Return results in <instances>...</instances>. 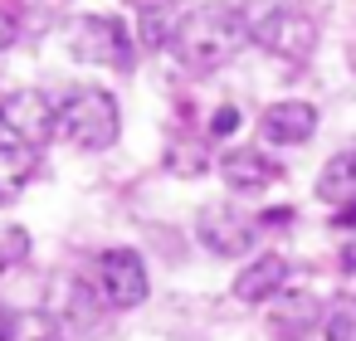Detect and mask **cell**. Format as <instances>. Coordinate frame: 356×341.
<instances>
[{"instance_id":"obj_1","label":"cell","mask_w":356,"mask_h":341,"mask_svg":"<svg viewBox=\"0 0 356 341\" xmlns=\"http://www.w3.org/2000/svg\"><path fill=\"white\" fill-rule=\"evenodd\" d=\"M244 44H249V20H244V10L225 6V0H210V6L186 10L181 25H176V40H171L176 59L186 69H195V74L225 69Z\"/></svg>"},{"instance_id":"obj_15","label":"cell","mask_w":356,"mask_h":341,"mask_svg":"<svg viewBox=\"0 0 356 341\" xmlns=\"http://www.w3.org/2000/svg\"><path fill=\"white\" fill-rule=\"evenodd\" d=\"M322 341H356V302H341L322 317Z\"/></svg>"},{"instance_id":"obj_14","label":"cell","mask_w":356,"mask_h":341,"mask_svg":"<svg viewBox=\"0 0 356 341\" xmlns=\"http://www.w3.org/2000/svg\"><path fill=\"white\" fill-rule=\"evenodd\" d=\"M210 161H205V147H195V142H176L171 151H166V171L171 176H200Z\"/></svg>"},{"instance_id":"obj_17","label":"cell","mask_w":356,"mask_h":341,"mask_svg":"<svg viewBox=\"0 0 356 341\" xmlns=\"http://www.w3.org/2000/svg\"><path fill=\"white\" fill-rule=\"evenodd\" d=\"M15 35H20V25H15V15H10V10H0V54H6V49L15 44Z\"/></svg>"},{"instance_id":"obj_22","label":"cell","mask_w":356,"mask_h":341,"mask_svg":"<svg viewBox=\"0 0 356 341\" xmlns=\"http://www.w3.org/2000/svg\"><path fill=\"white\" fill-rule=\"evenodd\" d=\"M15 147H20V142L6 132V122H0V156H6V151H15Z\"/></svg>"},{"instance_id":"obj_13","label":"cell","mask_w":356,"mask_h":341,"mask_svg":"<svg viewBox=\"0 0 356 341\" xmlns=\"http://www.w3.org/2000/svg\"><path fill=\"white\" fill-rule=\"evenodd\" d=\"M176 25H181V15H176V10H147V15H142L137 40H142L147 49H166V44L176 40Z\"/></svg>"},{"instance_id":"obj_11","label":"cell","mask_w":356,"mask_h":341,"mask_svg":"<svg viewBox=\"0 0 356 341\" xmlns=\"http://www.w3.org/2000/svg\"><path fill=\"white\" fill-rule=\"evenodd\" d=\"M317 200L327 205H356V147H341L322 176H317Z\"/></svg>"},{"instance_id":"obj_5","label":"cell","mask_w":356,"mask_h":341,"mask_svg":"<svg viewBox=\"0 0 356 341\" xmlns=\"http://www.w3.org/2000/svg\"><path fill=\"white\" fill-rule=\"evenodd\" d=\"M147 288L152 283H147V263H142L137 249H108L98 258V297L108 307H118V312L142 307L147 302Z\"/></svg>"},{"instance_id":"obj_4","label":"cell","mask_w":356,"mask_h":341,"mask_svg":"<svg viewBox=\"0 0 356 341\" xmlns=\"http://www.w3.org/2000/svg\"><path fill=\"white\" fill-rule=\"evenodd\" d=\"M69 49H74V59H83V64H108V69H132V54H137L132 30H127L118 15H83V20H74Z\"/></svg>"},{"instance_id":"obj_23","label":"cell","mask_w":356,"mask_h":341,"mask_svg":"<svg viewBox=\"0 0 356 341\" xmlns=\"http://www.w3.org/2000/svg\"><path fill=\"white\" fill-rule=\"evenodd\" d=\"M44 341H64V336H59V331H54V336H44Z\"/></svg>"},{"instance_id":"obj_16","label":"cell","mask_w":356,"mask_h":341,"mask_svg":"<svg viewBox=\"0 0 356 341\" xmlns=\"http://www.w3.org/2000/svg\"><path fill=\"white\" fill-rule=\"evenodd\" d=\"M239 127V108H220L215 117H210V137H229Z\"/></svg>"},{"instance_id":"obj_10","label":"cell","mask_w":356,"mask_h":341,"mask_svg":"<svg viewBox=\"0 0 356 341\" xmlns=\"http://www.w3.org/2000/svg\"><path fill=\"white\" fill-rule=\"evenodd\" d=\"M220 176H225V185L229 190H268L283 171H278V161H268L264 151H254V147H234L225 161H220Z\"/></svg>"},{"instance_id":"obj_3","label":"cell","mask_w":356,"mask_h":341,"mask_svg":"<svg viewBox=\"0 0 356 341\" xmlns=\"http://www.w3.org/2000/svg\"><path fill=\"white\" fill-rule=\"evenodd\" d=\"M249 40L264 44L273 59H288V64H307L312 49H317V25L302 15V10H288V6H268L249 20Z\"/></svg>"},{"instance_id":"obj_7","label":"cell","mask_w":356,"mask_h":341,"mask_svg":"<svg viewBox=\"0 0 356 341\" xmlns=\"http://www.w3.org/2000/svg\"><path fill=\"white\" fill-rule=\"evenodd\" d=\"M195 234H200V244H205L210 253H220V258H239V253L254 249V219H244V215L229 210V205H205L200 219H195Z\"/></svg>"},{"instance_id":"obj_2","label":"cell","mask_w":356,"mask_h":341,"mask_svg":"<svg viewBox=\"0 0 356 341\" xmlns=\"http://www.w3.org/2000/svg\"><path fill=\"white\" fill-rule=\"evenodd\" d=\"M59 132L83 147V151H108L122 132V113H118V98L108 88H74L59 108Z\"/></svg>"},{"instance_id":"obj_9","label":"cell","mask_w":356,"mask_h":341,"mask_svg":"<svg viewBox=\"0 0 356 341\" xmlns=\"http://www.w3.org/2000/svg\"><path fill=\"white\" fill-rule=\"evenodd\" d=\"M283 283H288V258H278V253H259L254 263L239 268V278H234V297L249 302V307H259V302L278 297Z\"/></svg>"},{"instance_id":"obj_24","label":"cell","mask_w":356,"mask_h":341,"mask_svg":"<svg viewBox=\"0 0 356 341\" xmlns=\"http://www.w3.org/2000/svg\"><path fill=\"white\" fill-rule=\"evenodd\" d=\"M0 205H6V190H0Z\"/></svg>"},{"instance_id":"obj_12","label":"cell","mask_w":356,"mask_h":341,"mask_svg":"<svg viewBox=\"0 0 356 341\" xmlns=\"http://www.w3.org/2000/svg\"><path fill=\"white\" fill-rule=\"evenodd\" d=\"M273 326H278L283 336H298V331L322 326V307H317V297H307V292H288V297L278 302V312H273Z\"/></svg>"},{"instance_id":"obj_8","label":"cell","mask_w":356,"mask_h":341,"mask_svg":"<svg viewBox=\"0 0 356 341\" xmlns=\"http://www.w3.org/2000/svg\"><path fill=\"white\" fill-rule=\"evenodd\" d=\"M259 132H264V142H273V147H302V142L317 132V108H312V103H298V98L273 103V108L264 113Z\"/></svg>"},{"instance_id":"obj_18","label":"cell","mask_w":356,"mask_h":341,"mask_svg":"<svg viewBox=\"0 0 356 341\" xmlns=\"http://www.w3.org/2000/svg\"><path fill=\"white\" fill-rule=\"evenodd\" d=\"M20 336V317L15 312H0V341H15Z\"/></svg>"},{"instance_id":"obj_6","label":"cell","mask_w":356,"mask_h":341,"mask_svg":"<svg viewBox=\"0 0 356 341\" xmlns=\"http://www.w3.org/2000/svg\"><path fill=\"white\" fill-rule=\"evenodd\" d=\"M0 122L20 147H44L59 127V108H49V98L40 88H20L0 103Z\"/></svg>"},{"instance_id":"obj_21","label":"cell","mask_w":356,"mask_h":341,"mask_svg":"<svg viewBox=\"0 0 356 341\" xmlns=\"http://www.w3.org/2000/svg\"><path fill=\"white\" fill-rule=\"evenodd\" d=\"M288 219H293V210H268L264 215V224H288Z\"/></svg>"},{"instance_id":"obj_20","label":"cell","mask_w":356,"mask_h":341,"mask_svg":"<svg viewBox=\"0 0 356 341\" xmlns=\"http://www.w3.org/2000/svg\"><path fill=\"white\" fill-rule=\"evenodd\" d=\"M337 229H356V205H341L337 210Z\"/></svg>"},{"instance_id":"obj_19","label":"cell","mask_w":356,"mask_h":341,"mask_svg":"<svg viewBox=\"0 0 356 341\" xmlns=\"http://www.w3.org/2000/svg\"><path fill=\"white\" fill-rule=\"evenodd\" d=\"M127 6L137 15H147V10H176V0H127Z\"/></svg>"}]
</instances>
